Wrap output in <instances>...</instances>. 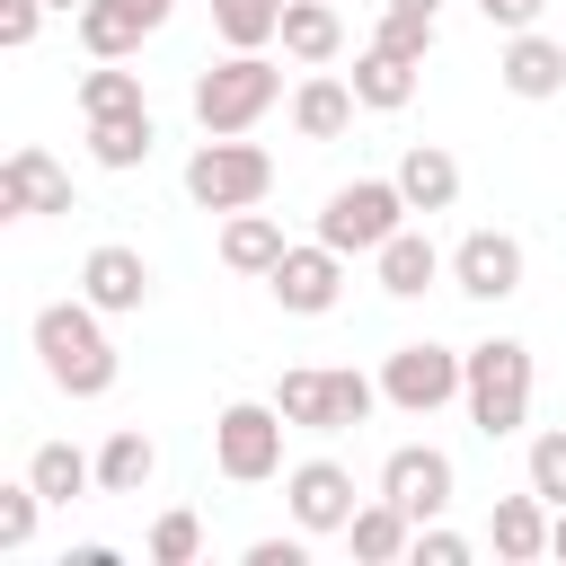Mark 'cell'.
<instances>
[{"instance_id":"1","label":"cell","mask_w":566,"mask_h":566,"mask_svg":"<svg viewBox=\"0 0 566 566\" xmlns=\"http://www.w3.org/2000/svg\"><path fill=\"white\" fill-rule=\"evenodd\" d=\"M35 363H44V380L62 389V398H106L115 389V336H106V310L97 301H44L35 310Z\"/></svg>"},{"instance_id":"2","label":"cell","mask_w":566,"mask_h":566,"mask_svg":"<svg viewBox=\"0 0 566 566\" xmlns=\"http://www.w3.org/2000/svg\"><path fill=\"white\" fill-rule=\"evenodd\" d=\"M531 345L522 336H486V345H469V380H460V407H469V424L486 433V442H504V433H522L531 424Z\"/></svg>"},{"instance_id":"3","label":"cell","mask_w":566,"mask_h":566,"mask_svg":"<svg viewBox=\"0 0 566 566\" xmlns=\"http://www.w3.org/2000/svg\"><path fill=\"white\" fill-rule=\"evenodd\" d=\"M274 97H283V71L265 53H221L195 71V124L203 133H256L274 115Z\"/></svg>"},{"instance_id":"4","label":"cell","mask_w":566,"mask_h":566,"mask_svg":"<svg viewBox=\"0 0 566 566\" xmlns=\"http://www.w3.org/2000/svg\"><path fill=\"white\" fill-rule=\"evenodd\" d=\"M274 407H283V424H292V433H345V424H363V416L380 407V380L301 363V371H283V380H274Z\"/></svg>"},{"instance_id":"5","label":"cell","mask_w":566,"mask_h":566,"mask_svg":"<svg viewBox=\"0 0 566 566\" xmlns=\"http://www.w3.org/2000/svg\"><path fill=\"white\" fill-rule=\"evenodd\" d=\"M283 407L274 398H230L221 416H212V469L230 478V486H265V478H283Z\"/></svg>"},{"instance_id":"6","label":"cell","mask_w":566,"mask_h":566,"mask_svg":"<svg viewBox=\"0 0 566 566\" xmlns=\"http://www.w3.org/2000/svg\"><path fill=\"white\" fill-rule=\"evenodd\" d=\"M265 186H274V159L248 133H203V150L186 159V195L203 212H248V203H265Z\"/></svg>"},{"instance_id":"7","label":"cell","mask_w":566,"mask_h":566,"mask_svg":"<svg viewBox=\"0 0 566 566\" xmlns=\"http://www.w3.org/2000/svg\"><path fill=\"white\" fill-rule=\"evenodd\" d=\"M389 230H407L398 177H354V186H336V195L318 203V239H327L336 256H371Z\"/></svg>"},{"instance_id":"8","label":"cell","mask_w":566,"mask_h":566,"mask_svg":"<svg viewBox=\"0 0 566 566\" xmlns=\"http://www.w3.org/2000/svg\"><path fill=\"white\" fill-rule=\"evenodd\" d=\"M460 380H469V354H451V345H433V336L380 354V398H389L398 416H442V407L460 398Z\"/></svg>"},{"instance_id":"9","label":"cell","mask_w":566,"mask_h":566,"mask_svg":"<svg viewBox=\"0 0 566 566\" xmlns=\"http://www.w3.org/2000/svg\"><path fill=\"white\" fill-rule=\"evenodd\" d=\"M380 495H389V504H407L416 522H442V513H451V495H460V469H451V451H442V442H398V451L380 460Z\"/></svg>"},{"instance_id":"10","label":"cell","mask_w":566,"mask_h":566,"mask_svg":"<svg viewBox=\"0 0 566 566\" xmlns=\"http://www.w3.org/2000/svg\"><path fill=\"white\" fill-rule=\"evenodd\" d=\"M265 292H274V310H292V318H327V310L345 301V256H336L327 239L283 248V265L265 274Z\"/></svg>"},{"instance_id":"11","label":"cell","mask_w":566,"mask_h":566,"mask_svg":"<svg viewBox=\"0 0 566 566\" xmlns=\"http://www.w3.org/2000/svg\"><path fill=\"white\" fill-rule=\"evenodd\" d=\"M522 265H531V256H522V239H513V230H469V239L451 248V292H469V301H486V310H495V301H513V292H522Z\"/></svg>"},{"instance_id":"12","label":"cell","mask_w":566,"mask_h":566,"mask_svg":"<svg viewBox=\"0 0 566 566\" xmlns=\"http://www.w3.org/2000/svg\"><path fill=\"white\" fill-rule=\"evenodd\" d=\"M0 212H9V221H44V212H71V168H62L53 150L18 142V150L0 159Z\"/></svg>"},{"instance_id":"13","label":"cell","mask_w":566,"mask_h":566,"mask_svg":"<svg viewBox=\"0 0 566 566\" xmlns=\"http://www.w3.org/2000/svg\"><path fill=\"white\" fill-rule=\"evenodd\" d=\"M150 256L142 248H124V239H97L88 256H80V301H97L106 318H133L142 301H150Z\"/></svg>"},{"instance_id":"14","label":"cell","mask_w":566,"mask_h":566,"mask_svg":"<svg viewBox=\"0 0 566 566\" xmlns=\"http://www.w3.org/2000/svg\"><path fill=\"white\" fill-rule=\"evenodd\" d=\"M283 504L310 539H327V531L354 522V469L345 460H301V469H283Z\"/></svg>"},{"instance_id":"15","label":"cell","mask_w":566,"mask_h":566,"mask_svg":"<svg viewBox=\"0 0 566 566\" xmlns=\"http://www.w3.org/2000/svg\"><path fill=\"white\" fill-rule=\"evenodd\" d=\"M371 274H380V292H389V301H424V292L451 274V256H442L424 230H389V239L371 248Z\"/></svg>"},{"instance_id":"16","label":"cell","mask_w":566,"mask_h":566,"mask_svg":"<svg viewBox=\"0 0 566 566\" xmlns=\"http://www.w3.org/2000/svg\"><path fill=\"white\" fill-rule=\"evenodd\" d=\"M548 495L539 486H522V495H495V513H486V548L504 557V566H531V557H548Z\"/></svg>"},{"instance_id":"17","label":"cell","mask_w":566,"mask_h":566,"mask_svg":"<svg viewBox=\"0 0 566 566\" xmlns=\"http://www.w3.org/2000/svg\"><path fill=\"white\" fill-rule=\"evenodd\" d=\"M495 80L513 88V97H557L566 88V35H539V27H522V35H504V62H495Z\"/></svg>"},{"instance_id":"18","label":"cell","mask_w":566,"mask_h":566,"mask_svg":"<svg viewBox=\"0 0 566 566\" xmlns=\"http://www.w3.org/2000/svg\"><path fill=\"white\" fill-rule=\"evenodd\" d=\"M354 80H327V71H310L301 88H292V133L301 142H345L354 133Z\"/></svg>"},{"instance_id":"19","label":"cell","mask_w":566,"mask_h":566,"mask_svg":"<svg viewBox=\"0 0 566 566\" xmlns=\"http://www.w3.org/2000/svg\"><path fill=\"white\" fill-rule=\"evenodd\" d=\"M345 548H354L363 566H398V557L416 548V513H407V504H389V495H371V504H354Z\"/></svg>"},{"instance_id":"20","label":"cell","mask_w":566,"mask_h":566,"mask_svg":"<svg viewBox=\"0 0 566 566\" xmlns=\"http://www.w3.org/2000/svg\"><path fill=\"white\" fill-rule=\"evenodd\" d=\"M159 150V124H150V106H115V115H88V159L97 168H142Z\"/></svg>"},{"instance_id":"21","label":"cell","mask_w":566,"mask_h":566,"mask_svg":"<svg viewBox=\"0 0 566 566\" xmlns=\"http://www.w3.org/2000/svg\"><path fill=\"white\" fill-rule=\"evenodd\" d=\"M398 195H407V212H451V203H460V159H451L442 142H407Z\"/></svg>"},{"instance_id":"22","label":"cell","mask_w":566,"mask_h":566,"mask_svg":"<svg viewBox=\"0 0 566 566\" xmlns=\"http://www.w3.org/2000/svg\"><path fill=\"white\" fill-rule=\"evenodd\" d=\"M292 62H310V71H327L336 53H345V18H336V0H283V35H274Z\"/></svg>"},{"instance_id":"23","label":"cell","mask_w":566,"mask_h":566,"mask_svg":"<svg viewBox=\"0 0 566 566\" xmlns=\"http://www.w3.org/2000/svg\"><path fill=\"white\" fill-rule=\"evenodd\" d=\"M283 248H292V239H283V221H274V212H256V203L221 221V265H230V274H274V265H283Z\"/></svg>"},{"instance_id":"24","label":"cell","mask_w":566,"mask_h":566,"mask_svg":"<svg viewBox=\"0 0 566 566\" xmlns=\"http://www.w3.org/2000/svg\"><path fill=\"white\" fill-rule=\"evenodd\" d=\"M159 478V442L142 433V424H115L106 442H97V495H142Z\"/></svg>"},{"instance_id":"25","label":"cell","mask_w":566,"mask_h":566,"mask_svg":"<svg viewBox=\"0 0 566 566\" xmlns=\"http://www.w3.org/2000/svg\"><path fill=\"white\" fill-rule=\"evenodd\" d=\"M71 27H80V44H88V62H133L142 35H150V18H142L133 0H88Z\"/></svg>"},{"instance_id":"26","label":"cell","mask_w":566,"mask_h":566,"mask_svg":"<svg viewBox=\"0 0 566 566\" xmlns=\"http://www.w3.org/2000/svg\"><path fill=\"white\" fill-rule=\"evenodd\" d=\"M354 97H363L371 115H398V106L416 97V62H398L389 44H363V53H354Z\"/></svg>"},{"instance_id":"27","label":"cell","mask_w":566,"mask_h":566,"mask_svg":"<svg viewBox=\"0 0 566 566\" xmlns=\"http://www.w3.org/2000/svg\"><path fill=\"white\" fill-rule=\"evenodd\" d=\"M27 478H35V495H44V504H71V495H88V486H97V460H88V451H71V442H35V451H27Z\"/></svg>"},{"instance_id":"28","label":"cell","mask_w":566,"mask_h":566,"mask_svg":"<svg viewBox=\"0 0 566 566\" xmlns=\"http://www.w3.org/2000/svg\"><path fill=\"white\" fill-rule=\"evenodd\" d=\"M212 35L230 53H265L283 35V0H212Z\"/></svg>"},{"instance_id":"29","label":"cell","mask_w":566,"mask_h":566,"mask_svg":"<svg viewBox=\"0 0 566 566\" xmlns=\"http://www.w3.org/2000/svg\"><path fill=\"white\" fill-rule=\"evenodd\" d=\"M142 557H150V566H195V557H203V522H195L186 504H168V513L150 522V539H142Z\"/></svg>"},{"instance_id":"30","label":"cell","mask_w":566,"mask_h":566,"mask_svg":"<svg viewBox=\"0 0 566 566\" xmlns=\"http://www.w3.org/2000/svg\"><path fill=\"white\" fill-rule=\"evenodd\" d=\"M115 106H150V97H142V71H124V62L80 71V115H115Z\"/></svg>"},{"instance_id":"31","label":"cell","mask_w":566,"mask_h":566,"mask_svg":"<svg viewBox=\"0 0 566 566\" xmlns=\"http://www.w3.org/2000/svg\"><path fill=\"white\" fill-rule=\"evenodd\" d=\"M522 486H539L548 504H566V424L531 433V460H522Z\"/></svg>"},{"instance_id":"32","label":"cell","mask_w":566,"mask_h":566,"mask_svg":"<svg viewBox=\"0 0 566 566\" xmlns=\"http://www.w3.org/2000/svg\"><path fill=\"white\" fill-rule=\"evenodd\" d=\"M371 44H389L398 62H416V71H424V53H433V18H407V9H380V27H371Z\"/></svg>"},{"instance_id":"33","label":"cell","mask_w":566,"mask_h":566,"mask_svg":"<svg viewBox=\"0 0 566 566\" xmlns=\"http://www.w3.org/2000/svg\"><path fill=\"white\" fill-rule=\"evenodd\" d=\"M35 513H44V495H35V478H18V486H0V548L18 557L27 539H35Z\"/></svg>"},{"instance_id":"34","label":"cell","mask_w":566,"mask_h":566,"mask_svg":"<svg viewBox=\"0 0 566 566\" xmlns=\"http://www.w3.org/2000/svg\"><path fill=\"white\" fill-rule=\"evenodd\" d=\"M416 566H469L478 557V539L469 531H451V522H416V548H407Z\"/></svg>"},{"instance_id":"35","label":"cell","mask_w":566,"mask_h":566,"mask_svg":"<svg viewBox=\"0 0 566 566\" xmlns=\"http://www.w3.org/2000/svg\"><path fill=\"white\" fill-rule=\"evenodd\" d=\"M248 566H310V531L292 522L283 539H248Z\"/></svg>"},{"instance_id":"36","label":"cell","mask_w":566,"mask_h":566,"mask_svg":"<svg viewBox=\"0 0 566 566\" xmlns=\"http://www.w3.org/2000/svg\"><path fill=\"white\" fill-rule=\"evenodd\" d=\"M35 27H44V0H0V44H9V53H27Z\"/></svg>"},{"instance_id":"37","label":"cell","mask_w":566,"mask_h":566,"mask_svg":"<svg viewBox=\"0 0 566 566\" xmlns=\"http://www.w3.org/2000/svg\"><path fill=\"white\" fill-rule=\"evenodd\" d=\"M539 9H548V0H478V18H486V27H504V35L539 27Z\"/></svg>"},{"instance_id":"38","label":"cell","mask_w":566,"mask_h":566,"mask_svg":"<svg viewBox=\"0 0 566 566\" xmlns=\"http://www.w3.org/2000/svg\"><path fill=\"white\" fill-rule=\"evenodd\" d=\"M548 557H566V504L548 513Z\"/></svg>"},{"instance_id":"39","label":"cell","mask_w":566,"mask_h":566,"mask_svg":"<svg viewBox=\"0 0 566 566\" xmlns=\"http://www.w3.org/2000/svg\"><path fill=\"white\" fill-rule=\"evenodd\" d=\"M380 9H407V18H433L442 0H380Z\"/></svg>"},{"instance_id":"40","label":"cell","mask_w":566,"mask_h":566,"mask_svg":"<svg viewBox=\"0 0 566 566\" xmlns=\"http://www.w3.org/2000/svg\"><path fill=\"white\" fill-rule=\"evenodd\" d=\"M44 9H62V18H80V9H88V0H44Z\"/></svg>"}]
</instances>
